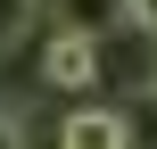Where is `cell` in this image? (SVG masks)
I'll return each instance as SVG.
<instances>
[{
	"instance_id": "6da1fadb",
	"label": "cell",
	"mask_w": 157,
	"mask_h": 149,
	"mask_svg": "<svg viewBox=\"0 0 157 149\" xmlns=\"http://www.w3.org/2000/svg\"><path fill=\"white\" fill-rule=\"evenodd\" d=\"M41 83H58V91H91V83H99V33L50 25V41H41Z\"/></svg>"
},
{
	"instance_id": "7a4b0ae2",
	"label": "cell",
	"mask_w": 157,
	"mask_h": 149,
	"mask_svg": "<svg viewBox=\"0 0 157 149\" xmlns=\"http://www.w3.org/2000/svg\"><path fill=\"white\" fill-rule=\"evenodd\" d=\"M58 149H132V116L124 108H75L58 124Z\"/></svg>"
},
{
	"instance_id": "3957f363",
	"label": "cell",
	"mask_w": 157,
	"mask_h": 149,
	"mask_svg": "<svg viewBox=\"0 0 157 149\" xmlns=\"http://www.w3.org/2000/svg\"><path fill=\"white\" fill-rule=\"evenodd\" d=\"M124 17V0H58V25H75V33H108Z\"/></svg>"
},
{
	"instance_id": "277c9868",
	"label": "cell",
	"mask_w": 157,
	"mask_h": 149,
	"mask_svg": "<svg viewBox=\"0 0 157 149\" xmlns=\"http://www.w3.org/2000/svg\"><path fill=\"white\" fill-rule=\"evenodd\" d=\"M25 33H33V0H0V58H8Z\"/></svg>"
},
{
	"instance_id": "5b68a950",
	"label": "cell",
	"mask_w": 157,
	"mask_h": 149,
	"mask_svg": "<svg viewBox=\"0 0 157 149\" xmlns=\"http://www.w3.org/2000/svg\"><path fill=\"white\" fill-rule=\"evenodd\" d=\"M124 17H132L141 33H157V0H124Z\"/></svg>"
},
{
	"instance_id": "8992f818",
	"label": "cell",
	"mask_w": 157,
	"mask_h": 149,
	"mask_svg": "<svg viewBox=\"0 0 157 149\" xmlns=\"http://www.w3.org/2000/svg\"><path fill=\"white\" fill-rule=\"evenodd\" d=\"M0 149H33V141H25V124H17L8 108H0Z\"/></svg>"
}]
</instances>
